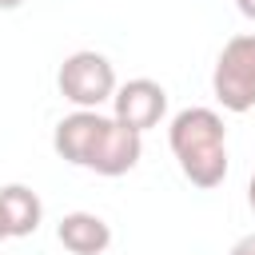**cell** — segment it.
Listing matches in <instances>:
<instances>
[{"instance_id": "obj_1", "label": "cell", "mask_w": 255, "mask_h": 255, "mask_svg": "<svg viewBox=\"0 0 255 255\" xmlns=\"http://www.w3.org/2000/svg\"><path fill=\"white\" fill-rule=\"evenodd\" d=\"M171 155L187 183L211 191L227 179V128L223 116L211 108H183L171 116L167 128Z\"/></svg>"}, {"instance_id": "obj_2", "label": "cell", "mask_w": 255, "mask_h": 255, "mask_svg": "<svg viewBox=\"0 0 255 255\" xmlns=\"http://www.w3.org/2000/svg\"><path fill=\"white\" fill-rule=\"evenodd\" d=\"M56 88H60V96H64L68 104H76L80 112H100V108L116 96L120 84H116V68H112L108 56H100V52H92V48H80V52H72V56L60 64Z\"/></svg>"}, {"instance_id": "obj_3", "label": "cell", "mask_w": 255, "mask_h": 255, "mask_svg": "<svg viewBox=\"0 0 255 255\" xmlns=\"http://www.w3.org/2000/svg\"><path fill=\"white\" fill-rule=\"evenodd\" d=\"M211 92L235 116L255 108V32H239L223 44L211 72Z\"/></svg>"}, {"instance_id": "obj_4", "label": "cell", "mask_w": 255, "mask_h": 255, "mask_svg": "<svg viewBox=\"0 0 255 255\" xmlns=\"http://www.w3.org/2000/svg\"><path fill=\"white\" fill-rule=\"evenodd\" d=\"M163 116H167V92H163V84H155L147 76L120 84L112 96V120H120L124 128H131L139 135L147 128H155Z\"/></svg>"}, {"instance_id": "obj_5", "label": "cell", "mask_w": 255, "mask_h": 255, "mask_svg": "<svg viewBox=\"0 0 255 255\" xmlns=\"http://www.w3.org/2000/svg\"><path fill=\"white\" fill-rule=\"evenodd\" d=\"M108 124H112V116H104V112H80V108H76V112L64 116V120L56 124V131H52L56 155L68 159V163H76V167H88V159H92V151L100 147Z\"/></svg>"}, {"instance_id": "obj_6", "label": "cell", "mask_w": 255, "mask_h": 255, "mask_svg": "<svg viewBox=\"0 0 255 255\" xmlns=\"http://www.w3.org/2000/svg\"><path fill=\"white\" fill-rule=\"evenodd\" d=\"M139 155H143V135L124 128L120 120H112L104 139H100V147L88 159V171H96V175H128L139 163Z\"/></svg>"}, {"instance_id": "obj_7", "label": "cell", "mask_w": 255, "mask_h": 255, "mask_svg": "<svg viewBox=\"0 0 255 255\" xmlns=\"http://www.w3.org/2000/svg\"><path fill=\"white\" fill-rule=\"evenodd\" d=\"M56 239L72 255H104L112 243V227L96 211H68L56 227Z\"/></svg>"}, {"instance_id": "obj_8", "label": "cell", "mask_w": 255, "mask_h": 255, "mask_svg": "<svg viewBox=\"0 0 255 255\" xmlns=\"http://www.w3.org/2000/svg\"><path fill=\"white\" fill-rule=\"evenodd\" d=\"M0 215H4L8 239H24V235H36V227L44 219V203L32 187L8 183V187H0Z\"/></svg>"}, {"instance_id": "obj_9", "label": "cell", "mask_w": 255, "mask_h": 255, "mask_svg": "<svg viewBox=\"0 0 255 255\" xmlns=\"http://www.w3.org/2000/svg\"><path fill=\"white\" fill-rule=\"evenodd\" d=\"M231 255H255V231L243 235V239H235L231 243Z\"/></svg>"}, {"instance_id": "obj_10", "label": "cell", "mask_w": 255, "mask_h": 255, "mask_svg": "<svg viewBox=\"0 0 255 255\" xmlns=\"http://www.w3.org/2000/svg\"><path fill=\"white\" fill-rule=\"evenodd\" d=\"M235 8H239L247 20H255V0H235Z\"/></svg>"}, {"instance_id": "obj_11", "label": "cell", "mask_w": 255, "mask_h": 255, "mask_svg": "<svg viewBox=\"0 0 255 255\" xmlns=\"http://www.w3.org/2000/svg\"><path fill=\"white\" fill-rule=\"evenodd\" d=\"M24 0H0V12H12V8H20Z\"/></svg>"}, {"instance_id": "obj_12", "label": "cell", "mask_w": 255, "mask_h": 255, "mask_svg": "<svg viewBox=\"0 0 255 255\" xmlns=\"http://www.w3.org/2000/svg\"><path fill=\"white\" fill-rule=\"evenodd\" d=\"M247 203H251V211H255V175H251V183H247Z\"/></svg>"}, {"instance_id": "obj_13", "label": "cell", "mask_w": 255, "mask_h": 255, "mask_svg": "<svg viewBox=\"0 0 255 255\" xmlns=\"http://www.w3.org/2000/svg\"><path fill=\"white\" fill-rule=\"evenodd\" d=\"M0 239H8V231H4V215H0Z\"/></svg>"}]
</instances>
